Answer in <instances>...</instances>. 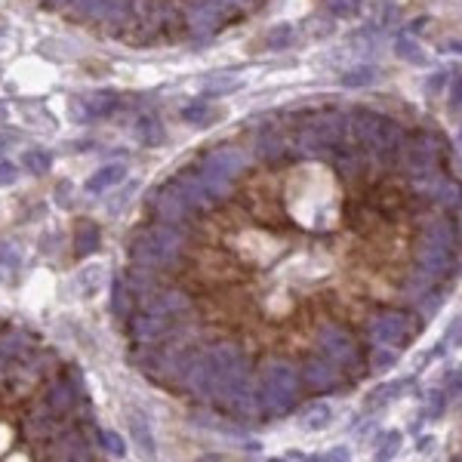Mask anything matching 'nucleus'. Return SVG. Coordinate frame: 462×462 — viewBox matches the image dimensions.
Here are the masks:
<instances>
[{"label": "nucleus", "instance_id": "nucleus-1", "mask_svg": "<svg viewBox=\"0 0 462 462\" xmlns=\"http://www.w3.org/2000/svg\"><path fill=\"white\" fill-rule=\"evenodd\" d=\"M302 388V376L293 360L272 358L259 373V410L268 416L290 413Z\"/></svg>", "mask_w": 462, "mask_h": 462}, {"label": "nucleus", "instance_id": "nucleus-2", "mask_svg": "<svg viewBox=\"0 0 462 462\" xmlns=\"http://www.w3.org/2000/svg\"><path fill=\"white\" fill-rule=\"evenodd\" d=\"M314 342H318V351L330 364H336L339 370H358L360 367V348L355 336H351L348 327H342L336 321L321 323L318 333H314Z\"/></svg>", "mask_w": 462, "mask_h": 462}, {"label": "nucleus", "instance_id": "nucleus-3", "mask_svg": "<svg viewBox=\"0 0 462 462\" xmlns=\"http://www.w3.org/2000/svg\"><path fill=\"white\" fill-rule=\"evenodd\" d=\"M413 318L407 311H397V308H385L379 311L373 321H370V339L376 345H385V348H404L407 342L413 339Z\"/></svg>", "mask_w": 462, "mask_h": 462}, {"label": "nucleus", "instance_id": "nucleus-4", "mask_svg": "<svg viewBox=\"0 0 462 462\" xmlns=\"http://www.w3.org/2000/svg\"><path fill=\"white\" fill-rule=\"evenodd\" d=\"M299 376H302V385H308L311 392L321 394V392H333L339 385L342 370L336 364H330L323 355H311V358H305Z\"/></svg>", "mask_w": 462, "mask_h": 462}, {"label": "nucleus", "instance_id": "nucleus-5", "mask_svg": "<svg viewBox=\"0 0 462 462\" xmlns=\"http://www.w3.org/2000/svg\"><path fill=\"white\" fill-rule=\"evenodd\" d=\"M129 330H133L136 342H157L166 330H170V318H166V314H157V311H142L129 321Z\"/></svg>", "mask_w": 462, "mask_h": 462}, {"label": "nucleus", "instance_id": "nucleus-6", "mask_svg": "<svg viewBox=\"0 0 462 462\" xmlns=\"http://www.w3.org/2000/svg\"><path fill=\"white\" fill-rule=\"evenodd\" d=\"M74 407V388L68 379H59V382L50 385V392H46V410L55 413V416H68Z\"/></svg>", "mask_w": 462, "mask_h": 462}, {"label": "nucleus", "instance_id": "nucleus-7", "mask_svg": "<svg viewBox=\"0 0 462 462\" xmlns=\"http://www.w3.org/2000/svg\"><path fill=\"white\" fill-rule=\"evenodd\" d=\"M99 247V225H92L90 219H80L74 228V253L77 256H90Z\"/></svg>", "mask_w": 462, "mask_h": 462}, {"label": "nucleus", "instance_id": "nucleus-8", "mask_svg": "<svg viewBox=\"0 0 462 462\" xmlns=\"http://www.w3.org/2000/svg\"><path fill=\"white\" fill-rule=\"evenodd\" d=\"M124 173H127V170H124L120 163L102 166V170L87 182V191H105V188H111V185H117L120 179H124Z\"/></svg>", "mask_w": 462, "mask_h": 462}, {"label": "nucleus", "instance_id": "nucleus-9", "mask_svg": "<svg viewBox=\"0 0 462 462\" xmlns=\"http://www.w3.org/2000/svg\"><path fill=\"white\" fill-rule=\"evenodd\" d=\"M333 419V410L323 401H318L314 407H308V413H305V429L308 431H321V429H327Z\"/></svg>", "mask_w": 462, "mask_h": 462}, {"label": "nucleus", "instance_id": "nucleus-10", "mask_svg": "<svg viewBox=\"0 0 462 462\" xmlns=\"http://www.w3.org/2000/svg\"><path fill=\"white\" fill-rule=\"evenodd\" d=\"M129 425H133V438L139 441V447L145 450V456H154V438H151V429H148V422H145V416H133L129 419Z\"/></svg>", "mask_w": 462, "mask_h": 462}, {"label": "nucleus", "instance_id": "nucleus-11", "mask_svg": "<svg viewBox=\"0 0 462 462\" xmlns=\"http://www.w3.org/2000/svg\"><path fill=\"white\" fill-rule=\"evenodd\" d=\"M397 364V351L394 348H385V345H376L373 355H370V370L382 373V370H392Z\"/></svg>", "mask_w": 462, "mask_h": 462}, {"label": "nucleus", "instance_id": "nucleus-12", "mask_svg": "<svg viewBox=\"0 0 462 462\" xmlns=\"http://www.w3.org/2000/svg\"><path fill=\"white\" fill-rule=\"evenodd\" d=\"M407 382H392V385H379L376 392H373V397H367V404H364V410H379L382 404H388L394 397V392H401Z\"/></svg>", "mask_w": 462, "mask_h": 462}, {"label": "nucleus", "instance_id": "nucleus-13", "mask_svg": "<svg viewBox=\"0 0 462 462\" xmlns=\"http://www.w3.org/2000/svg\"><path fill=\"white\" fill-rule=\"evenodd\" d=\"M397 450H401V431H388L385 438H382V444H379V450H376V462L394 459Z\"/></svg>", "mask_w": 462, "mask_h": 462}, {"label": "nucleus", "instance_id": "nucleus-14", "mask_svg": "<svg viewBox=\"0 0 462 462\" xmlns=\"http://www.w3.org/2000/svg\"><path fill=\"white\" fill-rule=\"evenodd\" d=\"M22 163H25L31 173H43V170H50L53 161H50V154H46V151H37V148H31V151H25Z\"/></svg>", "mask_w": 462, "mask_h": 462}, {"label": "nucleus", "instance_id": "nucleus-15", "mask_svg": "<svg viewBox=\"0 0 462 462\" xmlns=\"http://www.w3.org/2000/svg\"><path fill=\"white\" fill-rule=\"evenodd\" d=\"M99 441H102V447H105L108 453H114V456H124V453H127L124 441H120V434L111 431V429H102L99 431Z\"/></svg>", "mask_w": 462, "mask_h": 462}, {"label": "nucleus", "instance_id": "nucleus-16", "mask_svg": "<svg viewBox=\"0 0 462 462\" xmlns=\"http://www.w3.org/2000/svg\"><path fill=\"white\" fill-rule=\"evenodd\" d=\"M290 37H293V28L290 25H281V28H274V31L265 34V46H272V50H281L284 43H290Z\"/></svg>", "mask_w": 462, "mask_h": 462}, {"label": "nucleus", "instance_id": "nucleus-17", "mask_svg": "<svg viewBox=\"0 0 462 462\" xmlns=\"http://www.w3.org/2000/svg\"><path fill=\"white\" fill-rule=\"evenodd\" d=\"M139 139H142L145 145H154L157 139H161V127H157L154 117H145L142 124H139Z\"/></svg>", "mask_w": 462, "mask_h": 462}, {"label": "nucleus", "instance_id": "nucleus-18", "mask_svg": "<svg viewBox=\"0 0 462 462\" xmlns=\"http://www.w3.org/2000/svg\"><path fill=\"white\" fill-rule=\"evenodd\" d=\"M210 114H213V108L207 105V102H194V105H188L182 111V117L191 120V124H200V120H207Z\"/></svg>", "mask_w": 462, "mask_h": 462}, {"label": "nucleus", "instance_id": "nucleus-19", "mask_svg": "<svg viewBox=\"0 0 462 462\" xmlns=\"http://www.w3.org/2000/svg\"><path fill=\"white\" fill-rule=\"evenodd\" d=\"M16 268H18V256L9 247H4L0 249V277L9 281V272H16Z\"/></svg>", "mask_w": 462, "mask_h": 462}, {"label": "nucleus", "instance_id": "nucleus-20", "mask_svg": "<svg viewBox=\"0 0 462 462\" xmlns=\"http://www.w3.org/2000/svg\"><path fill=\"white\" fill-rule=\"evenodd\" d=\"M397 53H401L404 59L416 62V65H422V62H425V55L419 53V46H416V43H410V41H407V37H404V41H397Z\"/></svg>", "mask_w": 462, "mask_h": 462}, {"label": "nucleus", "instance_id": "nucleus-21", "mask_svg": "<svg viewBox=\"0 0 462 462\" xmlns=\"http://www.w3.org/2000/svg\"><path fill=\"white\" fill-rule=\"evenodd\" d=\"M367 80H373V68H358V71H351L348 77H342L345 87H358V83H367Z\"/></svg>", "mask_w": 462, "mask_h": 462}, {"label": "nucleus", "instance_id": "nucleus-22", "mask_svg": "<svg viewBox=\"0 0 462 462\" xmlns=\"http://www.w3.org/2000/svg\"><path fill=\"white\" fill-rule=\"evenodd\" d=\"M321 462H351V453H348V447H333Z\"/></svg>", "mask_w": 462, "mask_h": 462}, {"label": "nucleus", "instance_id": "nucleus-23", "mask_svg": "<svg viewBox=\"0 0 462 462\" xmlns=\"http://www.w3.org/2000/svg\"><path fill=\"white\" fill-rule=\"evenodd\" d=\"M13 182H16V166L0 161V185H13Z\"/></svg>", "mask_w": 462, "mask_h": 462}, {"label": "nucleus", "instance_id": "nucleus-24", "mask_svg": "<svg viewBox=\"0 0 462 462\" xmlns=\"http://www.w3.org/2000/svg\"><path fill=\"white\" fill-rule=\"evenodd\" d=\"M447 345H462V321L450 327V333H447Z\"/></svg>", "mask_w": 462, "mask_h": 462}, {"label": "nucleus", "instance_id": "nucleus-25", "mask_svg": "<svg viewBox=\"0 0 462 462\" xmlns=\"http://www.w3.org/2000/svg\"><path fill=\"white\" fill-rule=\"evenodd\" d=\"M355 9H358V0H342V4H336V13H342V16L355 13Z\"/></svg>", "mask_w": 462, "mask_h": 462}, {"label": "nucleus", "instance_id": "nucleus-26", "mask_svg": "<svg viewBox=\"0 0 462 462\" xmlns=\"http://www.w3.org/2000/svg\"><path fill=\"white\" fill-rule=\"evenodd\" d=\"M453 102H456V105L462 102V80H456V87H453Z\"/></svg>", "mask_w": 462, "mask_h": 462}, {"label": "nucleus", "instance_id": "nucleus-27", "mask_svg": "<svg viewBox=\"0 0 462 462\" xmlns=\"http://www.w3.org/2000/svg\"><path fill=\"white\" fill-rule=\"evenodd\" d=\"M198 462H222V459H219V456H213V453H207V456H200Z\"/></svg>", "mask_w": 462, "mask_h": 462}, {"label": "nucleus", "instance_id": "nucleus-28", "mask_svg": "<svg viewBox=\"0 0 462 462\" xmlns=\"http://www.w3.org/2000/svg\"><path fill=\"white\" fill-rule=\"evenodd\" d=\"M453 462H462V453H459V456H456V459H453Z\"/></svg>", "mask_w": 462, "mask_h": 462}, {"label": "nucleus", "instance_id": "nucleus-29", "mask_svg": "<svg viewBox=\"0 0 462 462\" xmlns=\"http://www.w3.org/2000/svg\"><path fill=\"white\" fill-rule=\"evenodd\" d=\"M268 462H284V459H268Z\"/></svg>", "mask_w": 462, "mask_h": 462}]
</instances>
